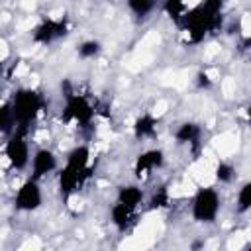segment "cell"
Wrapping results in <instances>:
<instances>
[{
	"instance_id": "cell-10",
	"label": "cell",
	"mask_w": 251,
	"mask_h": 251,
	"mask_svg": "<svg viewBox=\"0 0 251 251\" xmlns=\"http://www.w3.org/2000/svg\"><path fill=\"white\" fill-rule=\"evenodd\" d=\"M167 163V153L161 147H147L137 153L133 159V176L135 180H145L157 171H161Z\"/></svg>"
},
{
	"instance_id": "cell-4",
	"label": "cell",
	"mask_w": 251,
	"mask_h": 251,
	"mask_svg": "<svg viewBox=\"0 0 251 251\" xmlns=\"http://www.w3.org/2000/svg\"><path fill=\"white\" fill-rule=\"evenodd\" d=\"M94 120H96V106L92 104V100L75 88H67L63 92L61 122L78 129H88L94 124Z\"/></svg>"
},
{
	"instance_id": "cell-22",
	"label": "cell",
	"mask_w": 251,
	"mask_h": 251,
	"mask_svg": "<svg viewBox=\"0 0 251 251\" xmlns=\"http://www.w3.org/2000/svg\"><path fill=\"white\" fill-rule=\"evenodd\" d=\"M194 84H196L198 90H210V88L216 84V78H214L208 71H200V73L196 75V78H194Z\"/></svg>"
},
{
	"instance_id": "cell-16",
	"label": "cell",
	"mask_w": 251,
	"mask_h": 251,
	"mask_svg": "<svg viewBox=\"0 0 251 251\" xmlns=\"http://www.w3.org/2000/svg\"><path fill=\"white\" fill-rule=\"evenodd\" d=\"M161 12L173 22V24H180V20L184 18V14L188 12V0H161L159 2Z\"/></svg>"
},
{
	"instance_id": "cell-21",
	"label": "cell",
	"mask_w": 251,
	"mask_h": 251,
	"mask_svg": "<svg viewBox=\"0 0 251 251\" xmlns=\"http://www.w3.org/2000/svg\"><path fill=\"white\" fill-rule=\"evenodd\" d=\"M169 202H171L169 190H167V188H157L153 194H149V196H147L145 206H147L149 210H163V208H167V206H169Z\"/></svg>"
},
{
	"instance_id": "cell-20",
	"label": "cell",
	"mask_w": 251,
	"mask_h": 251,
	"mask_svg": "<svg viewBox=\"0 0 251 251\" xmlns=\"http://www.w3.org/2000/svg\"><path fill=\"white\" fill-rule=\"evenodd\" d=\"M214 176L220 184H231L237 176V169L231 161H226V159H220L216 169H214Z\"/></svg>"
},
{
	"instance_id": "cell-12",
	"label": "cell",
	"mask_w": 251,
	"mask_h": 251,
	"mask_svg": "<svg viewBox=\"0 0 251 251\" xmlns=\"http://www.w3.org/2000/svg\"><path fill=\"white\" fill-rule=\"evenodd\" d=\"M202 137H204V127H202V124H198L194 120H184L173 129V139L176 145L196 149V147H200Z\"/></svg>"
},
{
	"instance_id": "cell-5",
	"label": "cell",
	"mask_w": 251,
	"mask_h": 251,
	"mask_svg": "<svg viewBox=\"0 0 251 251\" xmlns=\"http://www.w3.org/2000/svg\"><path fill=\"white\" fill-rule=\"evenodd\" d=\"M222 194L216 186H198L190 198L188 210L194 224L200 226H212L218 222L222 212Z\"/></svg>"
},
{
	"instance_id": "cell-19",
	"label": "cell",
	"mask_w": 251,
	"mask_h": 251,
	"mask_svg": "<svg viewBox=\"0 0 251 251\" xmlns=\"http://www.w3.org/2000/svg\"><path fill=\"white\" fill-rule=\"evenodd\" d=\"M16 129V118H14V110L10 106V100H2L0 102V135L6 137Z\"/></svg>"
},
{
	"instance_id": "cell-13",
	"label": "cell",
	"mask_w": 251,
	"mask_h": 251,
	"mask_svg": "<svg viewBox=\"0 0 251 251\" xmlns=\"http://www.w3.org/2000/svg\"><path fill=\"white\" fill-rule=\"evenodd\" d=\"M114 200H118V202H122V204H126V206H129V208L141 212V208H145L147 192L141 188L139 182H124V184L118 186Z\"/></svg>"
},
{
	"instance_id": "cell-7",
	"label": "cell",
	"mask_w": 251,
	"mask_h": 251,
	"mask_svg": "<svg viewBox=\"0 0 251 251\" xmlns=\"http://www.w3.org/2000/svg\"><path fill=\"white\" fill-rule=\"evenodd\" d=\"M71 29H73V25L67 16H49V18H43L31 29V41L35 45L47 47V45H53V43L65 39L71 33Z\"/></svg>"
},
{
	"instance_id": "cell-18",
	"label": "cell",
	"mask_w": 251,
	"mask_h": 251,
	"mask_svg": "<svg viewBox=\"0 0 251 251\" xmlns=\"http://www.w3.org/2000/svg\"><path fill=\"white\" fill-rule=\"evenodd\" d=\"M102 43L94 37H88V39H82L78 45H76V57L82 59V61H92L96 59L100 53H102Z\"/></svg>"
},
{
	"instance_id": "cell-8",
	"label": "cell",
	"mask_w": 251,
	"mask_h": 251,
	"mask_svg": "<svg viewBox=\"0 0 251 251\" xmlns=\"http://www.w3.org/2000/svg\"><path fill=\"white\" fill-rule=\"evenodd\" d=\"M45 202V192L41 186V180L27 176L16 190H14V198H12V206L16 212L20 214H33L37 210H41Z\"/></svg>"
},
{
	"instance_id": "cell-3",
	"label": "cell",
	"mask_w": 251,
	"mask_h": 251,
	"mask_svg": "<svg viewBox=\"0 0 251 251\" xmlns=\"http://www.w3.org/2000/svg\"><path fill=\"white\" fill-rule=\"evenodd\" d=\"M10 106L14 110V118H16V129H27L31 131V127L37 124V120L41 118V114L47 108V100L45 94L33 86H18L12 90V94L8 96Z\"/></svg>"
},
{
	"instance_id": "cell-1",
	"label": "cell",
	"mask_w": 251,
	"mask_h": 251,
	"mask_svg": "<svg viewBox=\"0 0 251 251\" xmlns=\"http://www.w3.org/2000/svg\"><path fill=\"white\" fill-rule=\"evenodd\" d=\"M92 171V149L86 143H76L73 145L67 153L65 159L61 161L59 171L55 173L57 176V188L63 200H69L80 192V188L88 182Z\"/></svg>"
},
{
	"instance_id": "cell-9",
	"label": "cell",
	"mask_w": 251,
	"mask_h": 251,
	"mask_svg": "<svg viewBox=\"0 0 251 251\" xmlns=\"http://www.w3.org/2000/svg\"><path fill=\"white\" fill-rule=\"evenodd\" d=\"M61 167V159L59 153L51 147H37L31 151V161H29V176L37 178V180H45L47 176H53Z\"/></svg>"
},
{
	"instance_id": "cell-11",
	"label": "cell",
	"mask_w": 251,
	"mask_h": 251,
	"mask_svg": "<svg viewBox=\"0 0 251 251\" xmlns=\"http://www.w3.org/2000/svg\"><path fill=\"white\" fill-rule=\"evenodd\" d=\"M137 218H139V210H133L118 200H114L108 208V220L114 226V229L120 233H127L137 224Z\"/></svg>"
},
{
	"instance_id": "cell-23",
	"label": "cell",
	"mask_w": 251,
	"mask_h": 251,
	"mask_svg": "<svg viewBox=\"0 0 251 251\" xmlns=\"http://www.w3.org/2000/svg\"><path fill=\"white\" fill-rule=\"evenodd\" d=\"M202 2L214 10H224V4H226V0H202Z\"/></svg>"
},
{
	"instance_id": "cell-6",
	"label": "cell",
	"mask_w": 251,
	"mask_h": 251,
	"mask_svg": "<svg viewBox=\"0 0 251 251\" xmlns=\"http://www.w3.org/2000/svg\"><path fill=\"white\" fill-rule=\"evenodd\" d=\"M27 129H14L10 135L4 137L2 155L8 163V167L16 173H24L29 167L31 161V141H29Z\"/></svg>"
},
{
	"instance_id": "cell-2",
	"label": "cell",
	"mask_w": 251,
	"mask_h": 251,
	"mask_svg": "<svg viewBox=\"0 0 251 251\" xmlns=\"http://www.w3.org/2000/svg\"><path fill=\"white\" fill-rule=\"evenodd\" d=\"M178 27L182 29L184 41L190 45L202 43L208 35L216 33L222 27V10H214L204 2L190 6L184 18L180 20Z\"/></svg>"
},
{
	"instance_id": "cell-14",
	"label": "cell",
	"mask_w": 251,
	"mask_h": 251,
	"mask_svg": "<svg viewBox=\"0 0 251 251\" xmlns=\"http://www.w3.org/2000/svg\"><path fill=\"white\" fill-rule=\"evenodd\" d=\"M157 129H159V116L153 114V112H143L139 114L133 124H131V135L137 139V141H147V139H153L157 135Z\"/></svg>"
},
{
	"instance_id": "cell-15",
	"label": "cell",
	"mask_w": 251,
	"mask_h": 251,
	"mask_svg": "<svg viewBox=\"0 0 251 251\" xmlns=\"http://www.w3.org/2000/svg\"><path fill=\"white\" fill-rule=\"evenodd\" d=\"M124 2H126V8L133 20L145 22L147 18L153 16V12L157 10L161 0H124Z\"/></svg>"
},
{
	"instance_id": "cell-17",
	"label": "cell",
	"mask_w": 251,
	"mask_h": 251,
	"mask_svg": "<svg viewBox=\"0 0 251 251\" xmlns=\"http://www.w3.org/2000/svg\"><path fill=\"white\" fill-rule=\"evenodd\" d=\"M251 210V182L245 180L235 190V214L245 216Z\"/></svg>"
}]
</instances>
